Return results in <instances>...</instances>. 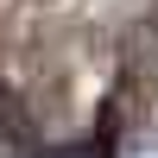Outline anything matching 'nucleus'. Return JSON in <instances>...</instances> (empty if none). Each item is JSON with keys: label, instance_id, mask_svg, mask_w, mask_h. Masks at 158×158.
I'll use <instances>...</instances> for the list:
<instances>
[{"label": "nucleus", "instance_id": "f257e3e1", "mask_svg": "<svg viewBox=\"0 0 158 158\" xmlns=\"http://www.w3.org/2000/svg\"><path fill=\"white\" fill-rule=\"evenodd\" d=\"M57 158H95V152H82V146H76V152H57Z\"/></svg>", "mask_w": 158, "mask_h": 158}]
</instances>
